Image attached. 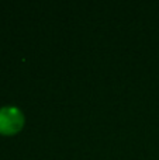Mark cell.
I'll return each instance as SVG.
<instances>
[{
  "mask_svg": "<svg viewBox=\"0 0 159 160\" xmlns=\"http://www.w3.org/2000/svg\"><path fill=\"white\" fill-rule=\"evenodd\" d=\"M24 125V115L16 107L0 108V133L13 135L18 132Z\"/></svg>",
  "mask_w": 159,
  "mask_h": 160,
  "instance_id": "6da1fadb",
  "label": "cell"
}]
</instances>
